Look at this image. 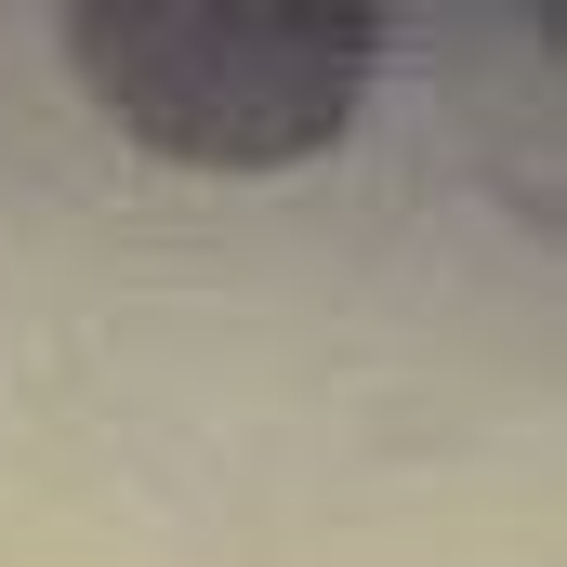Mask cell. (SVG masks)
Instances as JSON below:
<instances>
[{
  "mask_svg": "<svg viewBox=\"0 0 567 567\" xmlns=\"http://www.w3.org/2000/svg\"><path fill=\"white\" fill-rule=\"evenodd\" d=\"M53 53L172 172H303L357 133L396 27L370 0H80Z\"/></svg>",
  "mask_w": 567,
  "mask_h": 567,
  "instance_id": "cell-1",
  "label": "cell"
}]
</instances>
